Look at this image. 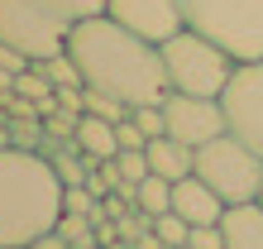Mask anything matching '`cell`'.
Returning a JSON list of instances; mask_svg holds the SVG:
<instances>
[{"label":"cell","instance_id":"1","mask_svg":"<svg viewBox=\"0 0 263 249\" xmlns=\"http://www.w3.org/2000/svg\"><path fill=\"white\" fill-rule=\"evenodd\" d=\"M67 53L77 58L86 86H101L110 96H120L129 111L134 105H158L167 96V72H163L158 43L129 34L110 14L77 20L67 34Z\"/></svg>","mask_w":263,"mask_h":249},{"label":"cell","instance_id":"2","mask_svg":"<svg viewBox=\"0 0 263 249\" xmlns=\"http://www.w3.org/2000/svg\"><path fill=\"white\" fill-rule=\"evenodd\" d=\"M63 216V177L43 149H0V249H29Z\"/></svg>","mask_w":263,"mask_h":249},{"label":"cell","instance_id":"3","mask_svg":"<svg viewBox=\"0 0 263 249\" xmlns=\"http://www.w3.org/2000/svg\"><path fill=\"white\" fill-rule=\"evenodd\" d=\"M182 14L187 29L220 43L235 62L263 58V0H182Z\"/></svg>","mask_w":263,"mask_h":249},{"label":"cell","instance_id":"4","mask_svg":"<svg viewBox=\"0 0 263 249\" xmlns=\"http://www.w3.org/2000/svg\"><path fill=\"white\" fill-rule=\"evenodd\" d=\"M163 53V72H167V91H192V96H220L230 86L239 62L230 58L220 43H211L196 29H182L167 43H158Z\"/></svg>","mask_w":263,"mask_h":249},{"label":"cell","instance_id":"5","mask_svg":"<svg viewBox=\"0 0 263 249\" xmlns=\"http://www.w3.org/2000/svg\"><path fill=\"white\" fill-rule=\"evenodd\" d=\"M72 24L67 0H0V39L14 43L29 62L63 53Z\"/></svg>","mask_w":263,"mask_h":249},{"label":"cell","instance_id":"6","mask_svg":"<svg viewBox=\"0 0 263 249\" xmlns=\"http://www.w3.org/2000/svg\"><path fill=\"white\" fill-rule=\"evenodd\" d=\"M192 173L206 187H215V197H220L225 206L258 201V192H263V158L244 144V139H235L230 130L196 149V168Z\"/></svg>","mask_w":263,"mask_h":249},{"label":"cell","instance_id":"7","mask_svg":"<svg viewBox=\"0 0 263 249\" xmlns=\"http://www.w3.org/2000/svg\"><path fill=\"white\" fill-rule=\"evenodd\" d=\"M220 105H225V124L230 134L244 139L258 158H263V58L258 62H239L230 86L220 91Z\"/></svg>","mask_w":263,"mask_h":249},{"label":"cell","instance_id":"8","mask_svg":"<svg viewBox=\"0 0 263 249\" xmlns=\"http://www.w3.org/2000/svg\"><path fill=\"white\" fill-rule=\"evenodd\" d=\"M163 120H167V134L182 139V144H211L215 134H225V105L220 96H192V91H167L163 96Z\"/></svg>","mask_w":263,"mask_h":249},{"label":"cell","instance_id":"9","mask_svg":"<svg viewBox=\"0 0 263 249\" xmlns=\"http://www.w3.org/2000/svg\"><path fill=\"white\" fill-rule=\"evenodd\" d=\"M115 24H125L129 34L148 39V43H167L173 34L187 29V14H182V0H110L105 5Z\"/></svg>","mask_w":263,"mask_h":249},{"label":"cell","instance_id":"10","mask_svg":"<svg viewBox=\"0 0 263 249\" xmlns=\"http://www.w3.org/2000/svg\"><path fill=\"white\" fill-rule=\"evenodd\" d=\"M173 211L182 216L187 225H220V216L230 211L220 197H215V187H206L196 173L173 182Z\"/></svg>","mask_w":263,"mask_h":249},{"label":"cell","instance_id":"11","mask_svg":"<svg viewBox=\"0 0 263 249\" xmlns=\"http://www.w3.org/2000/svg\"><path fill=\"white\" fill-rule=\"evenodd\" d=\"M148 173H158L167 182H182V177H192V168H196V149L192 144H182V139L173 134H158V139H148Z\"/></svg>","mask_w":263,"mask_h":249},{"label":"cell","instance_id":"12","mask_svg":"<svg viewBox=\"0 0 263 249\" xmlns=\"http://www.w3.org/2000/svg\"><path fill=\"white\" fill-rule=\"evenodd\" d=\"M225 249H263V206L258 201H239L220 216Z\"/></svg>","mask_w":263,"mask_h":249},{"label":"cell","instance_id":"13","mask_svg":"<svg viewBox=\"0 0 263 249\" xmlns=\"http://www.w3.org/2000/svg\"><path fill=\"white\" fill-rule=\"evenodd\" d=\"M77 149L91 158V168H96L101 158H115L120 153V139H115V120H101V115H86L82 111V124H77Z\"/></svg>","mask_w":263,"mask_h":249},{"label":"cell","instance_id":"14","mask_svg":"<svg viewBox=\"0 0 263 249\" xmlns=\"http://www.w3.org/2000/svg\"><path fill=\"white\" fill-rule=\"evenodd\" d=\"M129 206H134V211H144V216H163V211H173V182L158 177V173H148L144 182H134Z\"/></svg>","mask_w":263,"mask_h":249},{"label":"cell","instance_id":"15","mask_svg":"<svg viewBox=\"0 0 263 249\" xmlns=\"http://www.w3.org/2000/svg\"><path fill=\"white\" fill-rule=\"evenodd\" d=\"M58 235H63L72 249H91V244H96V221H91V216H77V211H63V216H58Z\"/></svg>","mask_w":263,"mask_h":249},{"label":"cell","instance_id":"16","mask_svg":"<svg viewBox=\"0 0 263 249\" xmlns=\"http://www.w3.org/2000/svg\"><path fill=\"white\" fill-rule=\"evenodd\" d=\"M82 111L86 115H101V120H125L129 105L120 101V96H110V91H101V86H86L82 91Z\"/></svg>","mask_w":263,"mask_h":249},{"label":"cell","instance_id":"17","mask_svg":"<svg viewBox=\"0 0 263 249\" xmlns=\"http://www.w3.org/2000/svg\"><path fill=\"white\" fill-rule=\"evenodd\" d=\"M77 124H82V111H72V105H58V101H53V111L43 115V134H48L53 144H63V139L77 134Z\"/></svg>","mask_w":263,"mask_h":249},{"label":"cell","instance_id":"18","mask_svg":"<svg viewBox=\"0 0 263 249\" xmlns=\"http://www.w3.org/2000/svg\"><path fill=\"white\" fill-rule=\"evenodd\" d=\"M153 235H158L167 249H177V244H187V240H192V225L182 221L177 211H163V216H153Z\"/></svg>","mask_w":263,"mask_h":249},{"label":"cell","instance_id":"19","mask_svg":"<svg viewBox=\"0 0 263 249\" xmlns=\"http://www.w3.org/2000/svg\"><path fill=\"white\" fill-rule=\"evenodd\" d=\"M10 144L14 149H43V144H48L43 120H10Z\"/></svg>","mask_w":263,"mask_h":249},{"label":"cell","instance_id":"20","mask_svg":"<svg viewBox=\"0 0 263 249\" xmlns=\"http://www.w3.org/2000/svg\"><path fill=\"white\" fill-rule=\"evenodd\" d=\"M115 163H120V177H125V182H144L148 177V153L144 149H120Z\"/></svg>","mask_w":263,"mask_h":249},{"label":"cell","instance_id":"21","mask_svg":"<svg viewBox=\"0 0 263 249\" xmlns=\"http://www.w3.org/2000/svg\"><path fill=\"white\" fill-rule=\"evenodd\" d=\"M134 124H139V130H144L148 139H158V134H167V120H163V101L158 105H134Z\"/></svg>","mask_w":263,"mask_h":249},{"label":"cell","instance_id":"22","mask_svg":"<svg viewBox=\"0 0 263 249\" xmlns=\"http://www.w3.org/2000/svg\"><path fill=\"white\" fill-rule=\"evenodd\" d=\"M115 139H120V149H148V134L134 124V115L115 120Z\"/></svg>","mask_w":263,"mask_h":249},{"label":"cell","instance_id":"23","mask_svg":"<svg viewBox=\"0 0 263 249\" xmlns=\"http://www.w3.org/2000/svg\"><path fill=\"white\" fill-rule=\"evenodd\" d=\"M192 249H225V230L220 225H192Z\"/></svg>","mask_w":263,"mask_h":249},{"label":"cell","instance_id":"24","mask_svg":"<svg viewBox=\"0 0 263 249\" xmlns=\"http://www.w3.org/2000/svg\"><path fill=\"white\" fill-rule=\"evenodd\" d=\"M0 67H5V72H14V77H20V72L29 67V58H24L20 48H14V43H5V39H0Z\"/></svg>","mask_w":263,"mask_h":249},{"label":"cell","instance_id":"25","mask_svg":"<svg viewBox=\"0 0 263 249\" xmlns=\"http://www.w3.org/2000/svg\"><path fill=\"white\" fill-rule=\"evenodd\" d=\"M105 5H110V0H67L72 20H91V14H105Z\"/></svg>","mask_w":263,"mask_h":249},{"label":"cell","instance_id":"26","mask_svg":"<svg viewBox=\"0 0 263 249\" xmlns=\"http://www.w3.org/2000/svg\"><path fill=\"white\" fill-rule=\"evenodd\" d=\"M29 249H72V244H67L63 235H58V230H48V235H39L34 244H29Z\"/></svg>","mask_w":263,"mask_h":249},{"label":"cell","instance_id":"27","mask_svg":"<svg viewBox=\"0 0 263 249\" xmlns=\"http://www.w3.org/2000/svg\"><path fill=\"white\" fill-rule=\"evenodd\" d=\"M101 249H125V244H120V240H115V244H101Z\"/></svg>","mask_w":263,"mask_h":249},{"label":"cell","instance_id":"28","mask_svg":"<svg viewBox=\"0 0 263 249\" xmlns=\"http://www.w3.org/2000/svg\"><path fill=\"white\" fill-rule=\"evenodd\" d=\"M177 249H192V244H177Z\"/></svg>","mask_w":263,"mask_h":249},{"label":"cell","instance_id":"29","mask_svg":"<svg viewBox=\"0 0 263 249\" xmlns=\"http://www.w3.org/2000/svg\"><path fill=\"white\" fill-rule=\"evenodd\" d=\"M258 206H263V192H258Z\"/></svg>","mask_w":263,"mask_h":249},{"label":"cell","instance_id":"30","mask_svg":"<svg viewBox=\"0 0 263 249\" xmlns=\"http://www.w3.org/2000/svg\"><path fill=\"white\" fill-rule=\"evenodd\" d=\"M91 249H101V244H91Z\"/></svg>","mask_w":263,"mask_h":249}]
</instances>
